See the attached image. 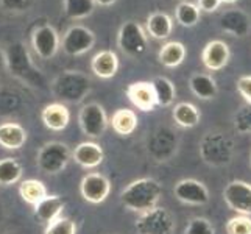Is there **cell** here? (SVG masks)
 I'll return each mask as SVG.
<instances>
[{
	"label": "cell",
	"instance_id": "cell-1",
	"mask_svg": "<svg viewBox=\"0 0 251 234\" xmlns=\"http://www.w3.org/2000/svg\"><path fill=\"white\" fill-rule=\"evenodd\" d=\"M3 59L8 72L16 77L17 80H21L28 86H33V88H47L44 75L31 61V56L24 42H13V44L8 46L3 53Z\"/></svg>",
	"mask_w": 251,
	"mask_h": 234
},
{
	"label": "cell",
	"instance_id": "cell-2",
	"mask_svg": "<svg viewBox=\"0 0 251 234\" xmlns=\"http://www.w3.org/2000/svg\"><path fill=\"white\" fill-rule=\"evenodd\" d=\"M162 197V186L154 178L131 181L120 194V202L126 209L142 214L156 208Z\"/></svg>",
	"mask_w": 251,
	"mask_h": 234
},
{
	"label": "cell",
	"instance_id": "cell-3",
	"mask_svg": "<svg viewBox=\"0 0 251 234\" xmlns=\"http://www.w3.org/2000/svg\"><path fill=\"white\" fill-rule=\"evenodd\" d=\"M200 158L211 167H226L234 158V142L231 137L219 130L204 133L198 145Z\"/></svg>",
	"mask_w": 251,
	"mask_h": 234
},
{
	"label": "cell",
	"instance_id": "cell-4",
	"mask_svg": "<svg viewBox=\"0 0 251 234\" xmlns=\"http://www.w3.org/2000/svg\"><path fill=\"white\" fill-rule=\"evenodd\" d=\"M91 78L80 71H64L51 83V92L63 103H80L91 92Z\"/></svg>",
	"mask_w": 251,
	"mask_h": 234
},
{
	"label": "cell",
	"instance_id": "cell-5",
	"mask_svg": "<svg viewBox=\"0 0 251 234\" xmlns=\"http://www.w3.org/2000/svg\"><path fill=\"white\" fill-rule=\"evenodd\" d=\"M72 158L71 149L63 142H49L41 147L36 156L38 169L49 175H56V173L63 172L69 161Z\"/></svg>",
	"mask_w": 251,
	"mask_h": 234
},
{
	"label": "cell",
	"instance_id": "cell-6",
	"mask_svg": "<svg viewBox=\"0 0 251 234\" xmlns=\"http://www.w3.org/2000/svg\"><path fill=\"white\" fill-rule=\"evenodd\" d=\"M117 46L126 56H141L149 49V36L141 24L126 21L117 33Z\"/></svg>",
	"mask_w": 251,
	"mask_h": 234
},
{
	"label": "cell",
	"instance_id": "cell-7",
	"mask_svg": "<svg viewBox=\"0 0 251 234\" xmlns=\"http://www.w3.org/2000/svg\"><path fill=\"white\" fill-rule=\"evenodd\" d=\"M136 230L139 234H173L175 219L169 209L156 206L150 211L139 214L136 220Z\"/></svg>",
	"mask_w": 251,
	"mask_h": 234
},
{
	"label": "cell",
	"instance_id": "cell-8",
	"mask_svg": "<svg viewBox=\"0 0 251 234\" xmlns=\"http://www.w3.org/2000/svg\"><path fill=\"white\" fill-rule=\"evenodd\" d=\"M78 124L81 131L88 137H100L105 134L109 125L106 111L100 103H88L78 112Z\"/></svg>",
	"mask_w": 251,
	"mask_h": 234
},
{
	"label": "cell",
	"instance_id": "cell-9",
	"mask_svg": "<svg viewBox=\"0 0 251 234\" xmlns=\"http://www.w3.org/2000/svg\"><path fill=\"white\" fill-rule=\"evenodd\" d=\"M223 200L231 211L251 217V184L244 180H232L223 189Z\"/></svg>",
	"mask_w": 251,
	"mask_h": 234
},
{
	"label": "cell",
	"instance_id": "cell-10",
	"mask_svg": "<svg viewBox=\"0 0 251 234\" xmlns=\"http://www.w3.org/2000/svg\"><path fill=\"white\" fill-rule=\"evenodd\" d=\"M95 34L84 25H72L61 41L63 52L69 56H81L94 47Z\"/></svg>",
	"mask_w": 251,
	"mask_h": 234
},
{
	"label": "cell",
	"instance_id": "cell-11",
	"mask_svg": "<svg viewBox=\"0 0 251 234\" xmlns=\"http://www.w3.org/2000/svg\"><path fill=\"white\" fill-rule=\"evenodd\" d=\"M147 149H149V153L154 161H159V162L169 161L178 150L176 133L166 127L156 130L149 139Z\"/></svg>",
	"mask_w": 251,
	"mask_h": 234
},
{
	"label": "cell",
	"instance_id": "cell-12",
	"mask_svg": "<svg viewBox=\"0 0 251 234\" xmlns=\"http://www.w3.org/2000/svg\"><path fill=\"white\" fill-rule=\"evenodd\" d=\"M31 46L41 59H51L61 47V39H59L58 31L51 25L44 24L33 30Z\"/></svg>",
	"mask_w": 251,
	"mask_h": 234
},
{
	"label": "cell",
	"instance_id": "cell-13",
	"mask_svg": "<svg viewBox=\"0 0 251 234\" xmlns=\"http://www.w3.org/2000/svg\"><path fill=\"white\" fill-rule=\"evenodd\" d=\"M173 194L178 202L190 206H204L209 203L211 198L209 189L206 187V184L195 178L179 180L173 187Z\"/></svg>",
	"mask_w": 251,
	"mask_h": 234
},
{
	"label": "cell",
	"instance_id": "cell-14",
	"mask_svg": "<svg viewBox=\"0 0 251 234\" xmlns=\"http://www.w3.org/2000/svg\"><path fill=\"white\" fill-rule=\"evenodd\" d=\"M80 192L86 202L99 205L108 198L111 192V183L105 175L92 172V173H88L86 177H83L80 183Z\"/></svg>",
	"mask_w": 251,
	"mask_h": 234
},
{
	"label": "cell",
	"instance_id": "cell-15",
	"mask_svg": "<svg viewBox=\"0 0 251 234\" xmlns=\"http://www.w3.org/2000/svg\"><path fill=\"white\" fill-rule=\"evenodd\" d=\"M220 30L234 38H247L251 31V17L240 8L226 10L219 19Z\"/></svg>",
	"mask_w": 251,
	"mask_h": 234
},
{
	"label": "cell",
	"instance_id": "cell-16",
	"mask_svg": "<svg viewBox=\"0 0 251 234\" xmlns=\"http://www.w3.org/2000/svg\"><path fill=\"white\" fill-rule=\"evenodd\" d=\"M231 52L229 47L222 39H212L204 46L201 52V63L211 72H219L229 63Z\"/></svg>",
	"mask_w": 251,
	"mask_h": 234
},
{
	"label": "cell",
	"instance_id": "cell-17",
	"mask_svg": "<svg viewBox=\"0 0 251 234\" xmlns=\"http://www.w3.org/2000/svg\"><path fill=\"white\" fill-rule=\"evenodd\" d=\"M125 92L128 100L139 111L149 112L154 111V108H156V99H154V92L150 81H136L128 84Z\"/></svg>",
	"mask_w": 251,
	"mask_h": 234
},
{
	"label": "cell",
	"instance_id": "cell-18",
	"mask_svg": "<svg viewBox=\"0 0 251 234\" xmlns=\"http://www.w3.org/2000/svg\"><path fill=\"white\" fill-rule=\"evenodd\" d=\"M119 56L112 50H100L91 59V71L95 77L103 78V80H109V78L116 77L119 72Z\"/></svg>",
	"mask_w": 251,
	"mask_h": 234
},
{
	"label": "cell",
	"instance_id": "cell-19",
	"mask_svg": "<svg viewBox=\"0 0 251 234\" xmlns=\"http://www.w3.org/2000/svg\"><path fill=\"white\" fill-rule=\"evenodd\" d=\"M74 161L84 169H95L103 162L105 153L97 142H81L72 152Z\"/></svg>",
	"mask_w": 251,
	"mask_h": 234
},
{
	"label": "cell",
	"instance_id": "cell-20",
	"mask_svg": "<svg viewBox=\"0 0 251 234\" xmlns=\"http://www.w3.org/2000/svg\"><path fill=\"white\" fill-rule=\"evenodd\" d=\"M41 119L44 125L51 131H63L71 122V112L61 102H55L47 105L41 112Z\"/></svg>",
	"mask_w": 251,
	"mask_h": 234
},
{
	"label": "cell",
	"instance_id": "cell-21",
	"mask_svg": "<svg viewBox=\"0 0 251 234\" xmlns=\"http://www.w3.org/2000/svg\"><path fill=\"white\" fill-rule=\"evenodd\" d=\"M64 206L66 202L59 195H47L39 203L34 205V217L44 223H50L61 217Z\"/></svg>",
	"mask_w": 251,
	"mask_h": 234
},
{
	"label": "cell",
	"instance_id": "cell-22",
	"mask_svg": "<svg viewBox=\"0 0 251 234\" xmlns=\"http://www.w3.org/2000/svg\"><path fill=\"white\" fill-rule=\"evenodd\" d=\"M189 88L197 99L200 100H212L217 97L219 94V86L217 81L214 80L212 75L198 72L194 74L189 80Z\"/></svg>",
	"mask_w": 251,
	"mask_h": 234
},
{
	"label": "cell",
	"instance_id": "cell-23",
	"mask_svg": "<svg viewBox=\"0 0 251 234\" xmlns=\"http://www.w3.org/2000/svg\"><path fill=\"white\" fill-rule=\"evenodd\" d=\"M27 142V131L16 122H5L0 125V147L6 150H19Z\"/></svg>",
	"mask_w": 251,
	"mask_h": 234
},
{
	"label": "cell",
	"instance_id": "cell-24",
	"mask_svg": "<svg viewBox=\"0 0 251 234\" xmlns=\"http://www.w3.org/2000/svg\"><path fill=\"white\" fill-rule=\"evenodd\" d=\"M145 28H147V34H150L153 39L162 41V39H167L172 34L173 21L167 13L156 11L149 16Z\"/></svg>",
	"mask_w": 251,
	"mask_h": 234
},
{
	"label": "cell",
	"instance_id": "cell-25",
	"mask_svg": "<svg viewBox=\"0 0 251 234\" xmlns=\"http://www.w3.org/2000/svg\"><path fill=\"white\" fill-rule=\"evenodd\" d=\"M172 119L178 127L181 128H194L200 124L201 112L194 103L181 102L172 109Z\"/></svg>",
	"mask_w": 251,
	"mask_h": 234
},
{
	"label": "cell",
	"instance_id": "cell-26",
	"mask_svg": "<svg viewBox=\"0 0 251 234\" xmlns=\"http://www.w3.org/2000/svg\"><path fill=\"white\" fill-rule=\"evenodd\" d=\"M186 53H187V50L183 42L169 41L161 47L159 53H158V59L162 66H166L169 69H175L184 63Z\"/></svg>",
	"mask_w": 251,
	"mask_h": 234
},
{
	"label": "cell",
	"instance_id": "cell-27",
	"mask_svg": "<svg viewBox=\"0 0 251 234\" xmlns=\"http://www.w3.org/2000/svg\"><path fill=\"white\" fill-rule=\"evenodd\" d=\"M137 124H139V120H137V114L133 109H128V108L117 109L109 119V125L120 136L133 134L134 130L137 128Z\"/></svg>",
	"mask_w": 251,
	"mask_h": 234
},
{
	"label": "cell",
	"instance_id": "cell-28",
	"mask_svg": "<svg viewBox=\"0 0 251 234\" xmlns=\"http://www.w3.org/2000/svg\"><path fill=\"white\" fill-rule=\"evenodd\" d=\"M154 92V99H156V106L167 108L173 105L176 97V88L169 78L166 77H156L150 81Z\"/></svg>",
	"mask_w": 251,
	"mask_h": 234
},
{
	"label": "cell",
	"instance_id": "cell-29",
	"mask_svg": "<svg viewBox=\"0 0 251 234\" xmlns=\"http://www.w3.org/2000/svg\"><path fill=\"white\" fill-rule=\"evenodd\" d=\"M19 194H21L22 200L25 203L33 205V206L36 203H39L42 198H46L49 195L46 184L42 183V181L34 180V178L22 181L21 186H19Z\"/></svg>",
	"mask_w": 251,
	"mask_h": 234
},
{
	"label": "cell",
	"instance_id": "cell-30",
	"mask_svg": "<svg viewBox=\"0 0 251 234\" xmlns=\"http://www.w3.org/2000/svg\"><path fill=\"white\" fill-rule=\"evenodd\" d=\"M63 10L66 17L72 21H81L89 17L95 10L94 0H64Z\"/></svg>",
	"mask_w": 251,
	"mask_h": 234
},
{
	"label": "cell",
	"instance_id": "cell-31",
	"mask_svg": "<svg viewBox=\"0 0 251 234\" xmlns=\"http://www.w3.org/2000/svg\"><path fill=\"white\" fill-rule=\"evenodd\" d=\"M200 16H201L200 8L197 6V3H192V2H184L183 0V2H179L178 6L175 8V19L181 27H186V28L195 27L198 21H200Z\"/></svg>",
	"mask_w": 251,
	"mask_h": 234
},
{
	"label": "cell",
	"instance_id": "cell-32",
	"mask_svg": "<svg viewBox=\"0 0 251 234\" xmlns=\"http://www.w3.org/2000/svg\"><path fill=\"white\" fill-rule=\"evenodd\" d=\"M22 178V166L16 158L0 159V184L11 186Z\"/></svg>",
	"mask_w": 251,
	"mask_h": 234
},
{
	"label": "cell",
	"instance_id": "cell-33",
	"mask_svg": "<svg viewBox=\"0 0 251 234\" xmlns=\"http://www.w3.org/2000/svg\"><path fill=\"white\" fill-rule=\"evenodd\" d=\"M234 128L240 134H251V103H245L234 114Z\"/></svg>",
	"mask_w": 251,
	"mask_h": 234
},
{
	"label": "cell",
	"instance_id": "cell-34",
	"mask_svg": "<svg viewBox=\"0 0 251 234\" xmlns=\"http://www.w3.org/2000/svg\"><path fill=\"white\" fill-rule=\"evenodd\" d=\"M44 234H76V223L69 217H58L47 223Z\"/></svg>",
	"mask_w": 251,
	"mask_h": 234
},
{
	"label": "cell",
	"instance_id": "cell-35",
	"mask_svg": "<svg viewBox=\"0 0 251 234\" xmlns=\"http://www.w3.org/2000/svg\"><path fill=\"white\" fill-rule=\"evenodd\" d=\"M184 234H215V227L209 219L194 217L187 222Z\"/></svg>",
	"mask_w": 251,
	"mask_h": 234
},
{
	"label": "cell",
	"instance_id": "cell-36",
	"mask_svg": "<svg viewBox=\"0 0 251 234\" xmlns=\"http://www.w3.org/2000/svg\"><path fill=\"white\" fill-rule=\"evenodd\" d=\"M226 234H251V217L234 215L226 222Z\"/></svg>",
	"mask_w": 251,
	"mask_h": 234
},
{
	"label": "cell",
	"instance_id": "cell-37",
	"mask_svg": "<svg viewBox=\"0 0 251 234\" xmlns=\"http://www.w3.org/2000/svg\"><path fill=\"white\" fill-rule=\"evenodd\" d=\"M36 3V0H0L2 10L8 13H27Z\"/></svg>",
	"mask_w": 251,
	"mask_h": 234
},
{
	"label": "cell",
	"instance_id": "cell-38",
	"mask_svg": "<svg viewBox=\"0 0 251 234\" xmlns=\"http://www.w3.org/2000/svg\"><path fill=\"white\" fill-rule=\"evenodd\" d=\"M236 88L240 97H244L245 103H251V75L240 77L236 83Z\"/></svg>",
	"mask_w": 251,
	"mask_h": 234
},
{
	"label": "cell",
	"instance_id": "cell-39",
	"mask_svg": "<svg viewBox=\"0 0 251 234\" xmlns=\"http://www.w3.org/2000/svg\"><path fill=\"white\" fill-rule=\"evenodd\" d=\"M220 5H222V0H197V6L200 8V11H204V13L217 11Z\"/></svg>",
	"mask_w": 251,
	"mask_h": 234
},
{
	"label": "cell",
	"instance_id": "cell-40",
	"mask_svg": "<svg viewBox=\"0 0 251 234\" xmlns=\"http://www.w3.org/2000/svg\"><path fill=\"white\" fill-rule=\"evenodd\" d=\"M95 5H100V6H111L114 5L117 0H94Z\"/></svg>",
	"mask_w": 251,
	"mask_h": 234
},
{
	"label": "cell",
	"instance_id": "cell-41",
	"mask_svg": "<svg viewBox=\"0 0 251 234\" xmlns=\"http://www.w3.org/2000/svg\"><path fill=\"white\" fill-rule=\"evenodd\" d=\"M222 3H226V5H234V3H237V0H222Z\"/></svg>",
	"mask_w": 251,
	"mask_h": 234
},
{
	"label": "cell",
	"instance_id": "cell-42",
	"mask_svg": "<svg viewBox=\"0 0 251 234\" xmlns=\"http://www.w3.org/2000/svg\"><path fill=\"white\" fill-rule=\"evenodd\" d=\"M250 166H251V153H250Z\"/></svg>",
	"mask_w": 251,
	"mask_h": 234
}]
</instances>
